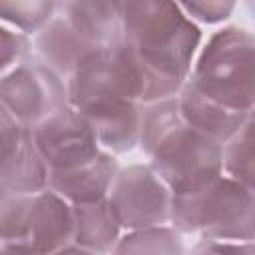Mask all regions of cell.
<instances>
[{
    "mask_svg": "<svg viewBox=\"0 0 255 255\" xmlns=\"http://www.w3.org/2000/svg\"><path fill=\"white\" fill-rule=\"evenodd\" d=\"M120 6L122 40L137 52L163 94L175 96L203 42L201 26L175 0H120Z\"/></svg>",
    "mask_w": 255,
    "mask_h": 255,
    "instance_id": "cell-1",
    "label": "cell"
},
{
    "mask_svg": "<svg viewBox=\"0 0 255 255\" xmlns=\"http://www.w3.org/2000/svg\"><path fill=\"white\" fill-rule=\"evenodd\" d=\"M74 237L66 251L80 253H106L114 251L122 227L106 199L72 203Z\"/></svg>",
    "mask_w": 255,
    "mask_h": 255,
    "instance_id": "cell-14",
    "label": "cell"
},
{
    "mask_svg": "<svg viewBox=\"0 0 255 255\" xmlns=\"http://www.w3.org/2000/svg\"><path fill=\"white\" fill-rule=\"evenodd\" d=\"M0 181L10 193L48 187V167L36 147L32 126L0 106Z\"/></svg>",
    "mask_w": 255,
    "mask_h": 255,
    "instance_id": "cell-9",
    "label": "cell"
},
{
    "mask_svg": "<svg viewBox=\"0 0 255 255\" xmlns=\"http://www.w3.org/2000/svg\"><path fill=\"white\" fill-rule=\"evenodd\" d=\"M76 108L94 128L102 149L122 155L137 147L141 104L124 98H96Z\"/></svg>",
    "mask_w": 255,
    "mask_h": 255,
    "instance_id": "cell-10",
    "label": "cell"
},
{
    "mask_svg": "<svg viewBox=\"0 0 255 255\" xmlns=\"http://www.w3.org/2000/svg\"><path fill=\"white\" fill-rule=\"evenodd\" d=\"M100 48L102 46H96L80 36L58 14L32 36V54L46 62L64 80Z\"/></svg>",
    "mask_w": 255,
    "mask_h": 255,
    "instance_id": "cell-11",
    "label": "cell"
},
{
    "mask_svg": "<svg viewBox=\"0 0 255 255\" xmlns=\"http://www.w3.org/2000/svg\"><path fill=\"white\" fill-rule=\"evenodd\" d=\"M143 153L171 195L193 193L223 173L221 143L187 126L183 118L167 126Z\"/></svg>",
    "mask_w": 255,
    "mask_h": 255,
    "instance_id": "cell-5",
    "label": "cell"
},
{
    "mask_svg": "<svg viewBox=\"0 0 255 255\" xmlns=\"http://www.w3.org/2000/svg\"><path fill=\"white\" fill-rule=\"evenodd\" d=\"M58 14V0H0V22L34 36Z\"/></svg>",
    "mask_w": 255,
    "mask_h": 255,
    "instance_id": "cell-18",
    "label": "cell"
},
{
    "mask_svg": "<svg viewBox=\"0 0 255 255\" xmlns=\"http://www.w3.org/2000/svg\"><path fill=\"white\" fill-rule=\"evenodd\" d=\"M120 169L118 155L102 151L96 159L60 171H48V187L70 203H88L106 199L112 181Z\"/></svg>",
    "mask_w": 255,
    "mask_h": 255,
    "instance_id": "cell-12",
    "label": "cell"
},
{
    "mask_svg": "<svg viewBox=\"0 0 255 255\" xmlns=\"http://www.w3.org/2000/svg\"><path fill=\"white\" fill-rule=\"evenodd\" d=\"M32 52V38L0 22V76Z\"/></svg>",
    "mask_w": 255,
    "mask_h": 255,
    "instance_id": "cell-20",
    "label": "cell"
},
{
    "mask_svg": "<svg viewBox=\"0 0 255 255\" xmlns=\"http://www.w3.org/2000/svg\"><path fill=\"white\" fill-rule=\"evenodd\" d=\"M8 193H10V191H8V189H6V187H4V185H2V181H0V203H2V201H4V197H6V195H8Z\"/></svg>",
    "mask_w": 255,
    "mask_h": 255,
    "instance_id": "cell-22",
    "label": "cell"
},
{
    "mask_svg": "<svg viewBox=\"0 0 255 255\" xmlns=\"http://www.w3.org/2000/svg\"><path fill=\"white\" fill-rule=\"evenodd\" d=\"M32 135L48 171L84 165L104 151L90 122L72 106L34 124Z\"/></svg>",
    "mask_w": 255,
    "mask_h": 255,
    "instance_id": "cell-8",
    "label": "cell"
},
{
    "mask_svg": "<svg viewBox=\"0 0 255 255\" xmlns=\"http://www.w3.org/2000/svg\"><path fill=\"white\" fill-rule=\"evenodd\" d=\"M106 201L122 231L169 223L171 191L149 163L120 167Z\"/></svg>",
    "mask_w": 255,
    "mask_h": 255,
    "instance_id": "cell-7",
    "label": "cell"
},
{
    "mask_svg": "<svg viewBox=\"0 0 255 255\" xmlns=\"http://www.w3.org/2000/svg\"><path fill=\"white\" fill-rule=\"evenodd\" d=\"M0 106L34 126L68 104L66 80L36 54H28L0 76Z\"/></svg>",
    "mask_w": 255,
    "mask_h": 255,
    "instance_id": "cell-6",
    "label": "cell"
},
{
    "mask_svg": "<svg viewBox=\"0 0 255 255\" xmlns=\"http://www.w3.org/2000/svg\"><path fill=\"white\" fill-rule=\"evenodd\" d=\"M253 34L241 26L215 30L197 48L183 84L225 108L253 112Z\"/></svg>",
    "mask_w": 255,
    "mask_h": 255,
    "instance_id": "cell-2",
    "label": "cell"
},
{
    "mask_svg": "<svg viewBox=\"0 0 255 255\" xmlns=\"http://www.w3.org/2000/svg\"><path fill=\"white\" fill-rule=\"evenodd\" d=\"M197 253H233V255H253L255 243L253 241H239V239H197L191 247Z\"/></svg>",
    "mask_w": 255,
    "mask_h": 255,
    "instance_id": "cell-21",
    "label": "cell"
},
{
    "mask_svg": "<svg viewBox=\"0 0 255 255\" xmlns=\"http://www.w3.org/2000/svg\"><path fill=\"white\" fill-rule=\"evenodd\" d=\"M177 102L183 122L219 143L231 137L253 116V112H237L217 102H211L187 88L185 84L177 92Z\"/></svg>",
    "mask_w": 255,
    "mask_h": 255,
    "instance_id": "cell-15",
    "label": "cell"
},
{
    "mask_svg": "<svg viewBox=\"0 0 255 255\" xmlns=\"http://www.w3.org/2000/svg\"><path fill=\"white\" fill-rule=\"evenodd\" d=\"M181 251H183V235L171 223L122 231L114 247V253H181Z\"/></svg>",
    "mask_w": 255,
    "mask_h": 255,
    "instance_id": "cell-16",
    "label": "cell"
},
{
    "mask_svg": "<svg viewBox=\"0 0 255 255\" xmlns=\"http://www.w3.org/2000/svg\"><path fill=\"white\" fill-rule=\"evenodd\" d=\"M58 16L96 46L122 40L120 0H58Z\"/></svg>",
    "mask_w": 255,
    "mask_h": 255,
    "instance_id": "cell-13",
    "label": "cell"
},
{
    "mask_svg": "<svg viewBox=\"0 0 255 255\" xmlns=\"http://www.w3.org/2000/svg\"><path fill=\"white\" fill-rule=\"evenodd\" d=\"M247 187L227 175H219L205 187L171 195L169 223L181 235L197 239H239L255 237V195Z\"/></svg>",
    "mask_w": 255,
    "mask_h": 255,
    "instance_id": "cell-3",
    "label": "cell"
},
{
    "mask_svg": "<svg viewBox=\"0 0 255 255\" xmlns=\"http://www.w3.org/2000/svg\"><path fill=\"white\" fill-rule=\"evenodd\" d=\"M181 12L197 26H217L229 20L237 0H175Z\"/></svg>",
    "mask_w": 255,
    "mask_h": 255,
    "instance_id": "cell-19",
    "label": "cell"
},
{
    "mask_svg": "<svg viewBox=\"0 0 255 255\" xmlns=\"http://www.w3.org/2000/svg\"><path fill=\"white\" fill-rule=\"evenodd\" d=\"M74 237L72 203L44 187L8 193L0 203V251H66Z\"/></svg>",
    "mask_w": 255,
    "mask_h": 255,
    "instance_id": "cell-4",
    "label": "cell"
},
{
    "mask_svg": "<svg viewBox=\"0 0 255 255\" xmlns=\"http://www.w3.org/2000/svg\"><path fill=\"white\" fill-rule=\"evenodd\" d=\"M221 171L223 175L253 187V116L221 143Z\"/></svg>",
    "mask_w": 255,
    "mask_h": 255,
    "instance_id": "cell-17",
    "label": "cell"
}]
</instances>
